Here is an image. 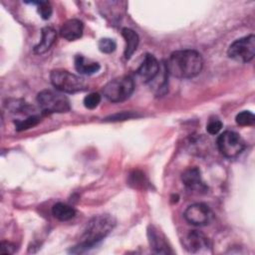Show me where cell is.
I'll use <instances>...</instances> for the list:
<instances>
[{
    "instance_id": "8992f818",
    "label": "cell",
    "mask_w": 255,
    "mask_h": 255,
    "mask_svg": "<svg viewBox=\"0 0 255 255\" xmlns=\"http://www.w3.org/2000/svg\"><path fill=\"white\" fill-rule=\"evenodd\" d=\"M230 59L239 63L252 61L255 55V36L253 34L234 41L227 50Z\"/></svg>"
},
{
    "instance_id": "9a60e30c",
    "label": "cell",
    "mask_w": 255,
    "mask_h": 255,
    "mask_svg": "<svg viewBox=\"0 0 255 255\" xmlns=\"http://www.w3.org/2000/svg\"><path fill=\"white\" fill-rule=\"evenodd\" d=\"M74 65L76 71L81 75H93L101 69V66L99 63L94 62L90 59L85 58L82 55H76L74 60Z\"/></svg>"
},
{
    "instance_id": "8fae6325",
    "label": "cell",
    "mask_w": 255,
    "mask_h": 255,
    "mask_svg": "<svg viewBox=\"0 0 255 255\" xmlns=\"http://www.w3.org/2000/svg\"><path fill=\"white\" fill-rule=\"evenodd\" d=\"M181 180L183 184L191 191L206 192L208 187L204 183L201 177V171L198 167H188L181 174Z\"/></svg>"
},
{
    "instance_id": "6da1fadb",
    "label": "cell",
    "mask_w": 255,
    "mask_h": 255,
    "mask_svg": "<svg viewBox=\"0 0 255 255\" xmlns=\"http://www.w3.org/2000/svg\"><path fill=\"white\" fill-rule=\"evenodd\" d=\"M167 73L178 79H190L197 76L203 68V59L195 50H177L171 53L166 64Z\"/></svg>"
},
{
    "instance_id": "7c38bea8",
    "label": "cell",
    "mask_w": 255,
    "mask_h": 255,
    "mask_svg": "<svg viewBox=\"0 0 255 255\" xmlns=\"http://www.w3.org/2000/svg\"><path fill=\"white\" fill-rule=\"evenodd\" d=\"M84 31V24L78 19H69L63 23L60 29V35L68 40L75 41L82 37Z\"/></svg>"
},
{
    "instance_id": "5bb4252c",
    "label": "cell",
    "mask_w": 255,
    "mask_h": 255,
    "mask_svg": "<svg viewBox=\"0 0 255 255\" xmlns=\"http://www.w3.org/2000/svg\"><path fill=\"white\" fill-rule=\"evenodd\" d=\"M41 32H42L41 41L33 49L36 55H42L47 51H49L57 39V32L52 27H48V26L44 27Z\"/></svg>"
},
{
    "instance_id": "4fadbf2b",
    "label": "cell",
    "mask_w": 255,
    "mask_h": 255,
    "mask_svg": "<svg viewBox=\"0 0 255 255\" xmlns=\"http://www.w3.org/2000/svg\"><path fill=\"white\" fill-rule=\"evenodd\" d=\"M148 242L152 251L156 254H169L171 253L164 237L158 230H156L153 226H149L147 230Z\"/></svg>"
},
{
    "instance_id": "9c48e42d",
    "label": "cell",
    "mask_w": 255,
    "mask_h": 255,
    "mask_svg": "<svg viewBox=\"0 0 255 255\" xmlns=\"http://www.w3.org/2000/svg\"><path fill=\"white\" fill-rule=\"evenodd\" d=\"M184 245L190 253L207 252L211 247L208 237L197 230H191L188 232L184 239Z\"/></svg>"
},
{
    "instance_id": "52a82bcc",
    "label": "cell",
    "mask_w": 255,
    "mask_h": 255,
    "mask_svg": "<svg viewBox=\"0 0 255 255\" xmlns=\"http://www.w3.org/2000/svg\"><path fill=\"white\" fill-rule=\"evenodd\" d=\"M217 147L222 155L233 158L243 151L245 142L239 133L233 130H225L217 138Z\"/></svg>"
},
{
    "instance_id": "ac0fdd59",
    "label": "cell",
    "mask_w": 255,
    "mask_h": 255,
    "mask_svg": "<svg viewBox=\"0 0 255 255\" xmlns=\"http://www.w3.org/2000/svg\"><path fill=\"white\" fill-rule=\"evenodd\" d=\"M235 121H236L237 125H239L241 127H249V126L254 125L255 116L253 115V113H251L249 111H243L236 116Z\"/></svg>"
},
{
    "instance_id": "44dd1931",
    "label": "cell",
    "mask_w": 255,
    "mask_h": 255,
    "mask_svg": "<svg viewBox=\"0 0 255 255\" xmlns=\"http://www.w3.org/2000/svg\"><path fill=\"white\" fill-rule=\"evenodd\" d=\"M37 5H38L37 11H38L39 15L41 16V18L44 20L50 19L51 15L53 13V8H52L51 4L48 1H38Z\"/></svg>"
},
{
    "instance_id": "ba28073f",
    "label": "cell",
    "mask_w": 255,
    "mask_h": 255,
    "mask_svg": "<svg viewBox=\"0 0 255 255\" xmlns=\"http://www.w3.org/2000/svg\"><path fill=\"white\" fill-rule=\"evenodd\" d=\"M185 220L195 226L207 225L213 216L212 211L205 203H194L189 205L183 214Z\"/></svg>"
},
{
    "instance_id": "cb8c5ba5",
    "label": "cell",
    "mask_w": 255,
    "mask_h": 255,
    "mask_svg": "<svg viewBox=\"0 0 255 255\" xmlns=\"http://www.w3.org/2000/svg\"><path fill=\"white\" fill-rule=\"evenodd\" d=\"M0 252L2 254H12L15 252V245L8 241H2L1 247H0Z\"/></svg>"
},
{
    "instance_id": "2e32d148",
    "label": "cell",
    "mask_w": 255,
    "mask_h": 255,
    "mask_svg": "<svg viewBox=\"0 0 255 255\" xmlns=\"http://www.w3.org/2000/svg\"><path fill=\"white\" fill-rule=\"evenodd\" d=\"M122 35L126 41V48H125V57L126 59H129L132 54L136 51L139 39L136 32L129 28H123Z\"/></svg>"
},
{
    "instance_id": "5b68a950",
    "label": "cell",
    "mask_w": 255,
    "mask_h": 255,
    "mask_svg": "<svg viewBox=\"0 0 255 255\" xmlns=\"http://www.w3.org/2000/svg\"><path fill=\"white\" fill-rule=\"evenodd\" d=\"M37 103L46 114L53 113H67L71 106L68 98L60 93L51 90H43L37 96Z\"/></svg>"
},
{
    "instance_id": "603a6c76",
    "label": "cell",
    "mask_w": 255,
    "mask_h": 255,
    "mask_svg": "<svg viewBox=\"0 0 255 255\" xmlns=\"http://www.w3.org/2000/svg\"><path fill=\"white\" fill-rule=\"evenodd\" d=\"M222 126H223V124L219 119L212 118L208 121V123L206 125V130L210 134H216L220 131V129L222 128Z\"/></svg>"
},
{
    "instance_id": "3957f363",
    "label": "cell",
    "mask_w": 255,
    "mask_h": 255,
    "mask_svg": "<svg viewBox=\"0 0 255 255\" xmlns=\"http://www.w3.org/2000/svg\"><path fill=\"white\" fill-rule=\"evenodd\" d=\"M134 90V82L130 76H121L107 83L103 94L112 103H121L128 100Z\"/></svg>"
},
{
    "instance_id": "277c9868",
    "label": "cell",
    "mask_w": 255,
    "mask_h": 255,
    "mask_svg": "<svg viewBox=\"0 0 255 255\" xmlns=\"http://www.w3.org/2000/svg\"><path fill=\"white\" fill-rule=\"evenodd\" d=\"M52 85L60 92L74 94L85 90L86 83L83 78L72 74L66 70H53L50 74Z\"/></svg>"
},
{
    "instance_id": "ffe728a7",
    "label": "cell",
    "mask_w": 255,
    "mask_h": 255,
    "mask_svg": "<svg viewBox=\"0 0 255 255\" xmlns=\"http://www.w3.org/2000/svg\"><path fill=\"white\" fill-rule=\"evenodd\" d=\"M98 47H99V50L102 52V53H105V54H111L113 53L116 48H117V44L115 42L114 39H111V38H102L99 43H98Z\"/></svg>"
},
{
    "instance_id": "7402d4cb",
    "label": "cell",
    "mask_w": 255,
    "mask_h": 255,
    "mask_svg": "<svg viewBox=\"0 0 255 255\" xmlns=\"http://www.w3.org/2000/svg\"><path fill=\"white\" fill-rule=\"evenodd\" d=\"M101 100H102V98L99 93H91L85 97L84 106L89 110L96 109L99 106V104L101 103Z\"/></svg>"
},
{
    "instance_id": "7a4b0ae2",
    "label": "cell",
    "mask_w": 255,
    "mask_h": 255,
    "mask_svg": "<svg viewBox=\"0 0 255 255\" xmlns=\"http://www.w3.org/2000/svg\"><path fill=\"white\" fill-rule=\"evenodd\" d=\"M116 220L109 214L93 217L87 224L81 242L71 249L73 253H81L103 240L115 227Z\"/></svg>"
},
{
    "instance_id": "e0dca14e",
    "label": "cell",
    "mask_w": 255,
    "mask_h": 255,
    "mask_svg": "<svg viewBox=\"0 0 255 255\" xmlns=\"http://www.w3.org/2000/svg\"><path fill=\"white\" fill-rule=\"evenodd\" d=\"M52 214L60 221H68L75 216L76 210L71 205L63 202H58L53 205Z\"/></svg>"
},
{
    "instance_id": "d6986e66",
    "label": "cell",
    "mask_w": 255,
    "mask_h": 255,
    "mask_svg": "<svg viewBox=\"0 0 255 255\" xmlns=\"http://www.w3.org/2000/svg\"><path fill=\"white\" fill-rule=\"evenodd\" d=\"M40 122V118L38 116H30L25 120L22 121H17L15 122V127L17 130H24V129H28L30 128L35 127L36 125H38Z\"/></svg>"
},
{
    "instance_id": "30bf717a",
    "label": "cell",
    "mask_w": 255,
    "mask_h": 255,
    "mask_svg": "<svg viewBox=\"0 0 255 255\" xmlns=\"http://www.w3.org/2000/svg\"><path fill=\"white\" fill-rule=\"evenodd\" d=\"M160 71L157 59L151 54H145L143 60L136 70L137 76L143 83L152 82Z\"/></svg>"
}]
</instances>
